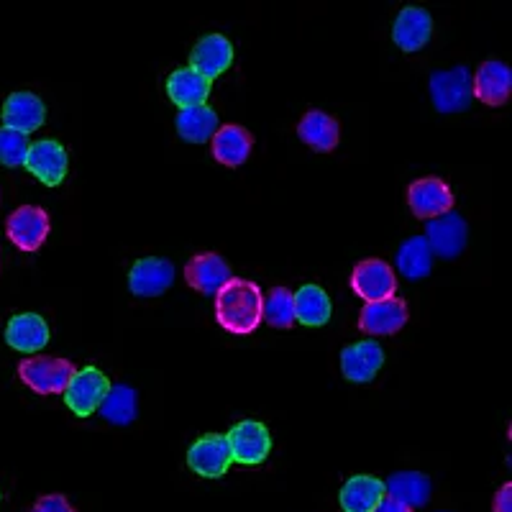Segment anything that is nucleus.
I'll use <instances>...</instances> for the list:
<instances>
[{"label": "nucleus", "instance_id": "f257e3e1", "mask_svg": "<svg viewBox=\"0 0 512 512\" xmlns=\"http://www.w3.org/2000/svg\"><path fill=\"white\" fill-rule=\"evenodd\" d=\"M262 305L264 297L259 285L233 277L216 295V318L228 333L246 336V333H254L262 323Z\"/></svg>", "mask_w": 512, "mask_h": 512}, {"label": "nucleus", "instance_id": "f03ea898", "mask_svg": "<svg viewBox=\"0 0 512 512\" xmlns=\"http://www.w3.org/2000/svg\"><path fill=\"white\" fill-rule=\"evenodd\" d=\"M18 377L36 395H59L67 390L70 379L75 377V367L67 359L54 356H31L18 364Z\"/></svg>", "mask_w": 512, "mask_h": 512}, {"label": "nucleus", "instance_id": "7ed1b4c3", "mask_svg": "<svg viewBox=\"0 0 512 512\" xmlns=\"http://www.w3.org/2000/svg\"><path fill=\"white\" fill-rule=\"evenodd\" d=\"M431 98L438 113H459L472 105V75L466 67L438 70L431 75Z\"/></svg>", "mask_w": 512, "mask_h": 512}, {"label": "nucleus", "instance_id": "20e7f679", "mask_svg": "<svg viewBox=\"0 0 512 512\" xmlns=\"http://www.w3.org/2000/svg\"><path fill=\"white\" fill-rule=\"evenodd\" d=\"M6 233L11 244L16 249L26 251V254L41 249L49 236L47 210L36 208V205H21V208L13 210L11 216H8Z\"/></svg>", "mask_w": 512, "mask_h": 512}, {"label": "nucleus", "instance_id": "39448f33", "mask_svg": "<svg viewBox=\"0 0 512 512\" xmlns=\"http://www.w3.org/2000/svg\"><path fill=\"white\" fill-rule=\"evenodd\" d=\"M351 290L367 303H379V300H390L397 292L395 269L382 259H367L351 274Z\"/></svg>", "mask_w": 512, "mask_h": 512}, {"label": "nucleus", "instance_id": "423d86ee", "mask_svg": "<svg viewBox=\"0 0 512 512\" xmlns=\"http://www.w3.org/2000/svg\"><path fill=\"white\" fill-rule=\"evenodd\" d=\"M108 379H105L103 372L93 367H85L80 372H75V377L70 379L67 390H64V402L70 405L72 413L88 418L95 410L100 408L105 392H108Z\"/></svg>", "mask_w": 512, "mask_h": 512}, {"label": "nucleus", "instance_id": "0eeeda50", "mask_svg": "<svg viewBox=\"0 0 512 512\" xmlns=\"http://www.w3.org/2000/svg\"><path fill=\"white\" fill-rule=\"evenodd\" d=\"M466 236H469V228H466V221L448 210L446 216H438L433 221H428V228H425L423 239L431 246L433 256H441V259H454L464 251Z\"/></svg>", "mask_w": 512, "mask_h": 512}, {"label": "nucleus", "instance_id": "6e6552de", "mask_svg": "<svg viewBox=\"0 0 512 512\" xmlns=\"http://www.w3.org/2000/svg\"><path fill=\"white\" fill-rule=\"evenodd\" d=\"M226 441L231 448V461H239V464H262L272 448L269 431L256 420H244L236 425L226 436Z\"/></svg>", "mask_w": 512, "mask_h": 512}, {"label": "nucleus", "instance_id": "1a4fd4ad", "mask_svg": "<svg viewBox=\"0 0 512 512\" xmlns=\"http://www.w3.org/2000/svg\"><path fill=\"white\" fill-rule=\"evenodd\" d=\"M408 323V305L400 297L367 303L359 315V328L369 336H392Z\"/></svg>", "mask_w": 512, "mask_h": 512}, {"label": "nucleus", "instance_id": "9d476101", "mask_svg": "<svg viewBox=\"0 0 512 512\" xmlns=\"http://www.w3.org/2000/svg\"><path fill=\"white\" fill-rule=\"evenodd\" d=\"M408 203L415 216L433 221L438 216H446L448 210L454 208V195H451L446 182L436 180V177H425V180L410 185Z\"/></svg>", "mask_w": 512, "mask_h": 512}, {"label": "nucleus", "instance_id": "9b49d317", "mask_svg": "<svg viewBox=\"0 0 512 512\" xmlns=\"http://www.w3.org/2000/svg\"><path fill=\"white\" fill-rule=\"evenodd\" d=\"M187 464L200 477H223L231 464V448H228L226 436H205L195 441V446L187 451Z\"/></svg>", "mask_w": 512, "mask_h": 512}, {"label": "nucleus", "instance_id": "f8f14e48", "mask_svg": "<svg viewBox=\"0 0 512 512\" xmlns=\"http://www.w3.org/2000/svg\"><path fill=\"white\" fill-rule=\"evenodd\" d=\"M233 62V47L231 41L221 34H210L195 44L190 54V70H195L198 75H203L205 80H213V77L223 75V72L231 67Z\"/></svg>", "mask_w": 512, "mask_h": 512}, {"label": "nucleus", "instance_id": "ddd939ff", "mask_svg": "<svg viewBox=\"0 0 512 512\" xmlns=\"http://www.w3.org/2000/svg\"><path fill=\"white\" fill-rule=\"evenodd\" d=\"M185 280L203 295H218L233 280V272L218 254H198L185 267Z\"/></svg>", "mask_w": 512, "mask_h": 512}, {"label": "nucleus", "instance_id": "4468645a", "mask_svg": "<svg viewBox=\"0 0 512 512\" xmlns=\"http://www.w3.org/2000/svg\"><path fill=\"white\" fill-rule=\"evenodd\" d=\"M175 282V264L167 259H141L128 274V287L139 297H157Z\"/></svg>", "mask_w": 512, "mask_h": 512}, {"label": "nucleus", "instance_id": "2eb2a0df", "mask_svg": "<svg viewBox=\"0 0 512 512\" xmlns=\"http://www.w3.org/2000/svg\"><path fill=\"white\" fill-rule=\"evenodd\" d=\"M26 167H29L31 175L39 177L44 185L57 187L59 182L64 180V175H67V152H64L62 144H57V141H36L29 149Z\"/></svg>", "mask_w": 512, "mask_h": 512}, {"label": "nucleus", "instance_id": "dca6fc26", "mask_svg": "<svg viewBox=\"0 0 512 512\" xmlns=\"http://www.w3.org/2000/svg\"><path fill=\"white\" fill-rule=\"evenodd\" d=\"M512 93V70L502 62H484L472 77V95L487 105L507 103Z\"/></svg>", "mask_w": 512, "mask_h": 512}, {"label": "nucleus", "instance_id": "f3484780", "mask_svg": "<svg viewBox=\"0 0 512 512\" xmlns=\"http://www.w3.org/2000/svg\"><path fill=\"white\" fill-rule=\"evenodd\" d=\"M431 34V13L415 6L400 11V16L395 21V29H392V39H395V44L402 52H418V49H423L428 44V39H431Z\"/></svg>", "mask_w": 512, "mask_h": 512}, {"label": "nucleus", "instance_id": "a211bd4d", "mask_svg": "<svg viewBox=\"0 0 512 512\" xmlns=\"http://www.w3.org/2000/svg\"><path fill=\"white\" fill-rule=\"evenodd\" d=\"M44 118H47V108L34 93H16L3 105V126L24 136L36 131L44 123Z\"/></svg>", "mask_w": 512, "mask_h": 512}, {"label": "nucleus", "instance_id": "6ab92c4d", "mask_svg": "<svg viewBox=\"0 0 512 512\" xmlns=\"http://www.w3.org/2000/svg\"><path fill=\"white\" fill-rule=\"evenodd\" d=\"M6 341L21 354H34L49 344V326L36 313H21L11 318L6 328Z\"/></svg>", "mask_w": 512, "mask_h": 512}, {"label": "nucleus", "instance_id": "aec40b11", "mask_svg": "<svg viewBox=\"0 0 512 512\" xmlns=\"http://www.w3.org/2000/svg\"><path fill=\"white\" fill-rule=\"evenodd\" d=\"M431 492H433L431 479L420 472H397L387 479V484H384V497L402 502V505L410 507V510L428 505Z\"/></svg>", "mask_w": 512, "mask_h": 512}, {"label": "nucleus", "instance_id": "412c9836", "mask_svg": "<svg viewBox=\"0 0 512 512\" xmlns=\"http://www.w3.org/2000/svg\"><path fill=\"white\" fill-rule=\"evenodd\" d=\"M384 364V351L374 341H361V344L346 346L341 354V369H344L346 379L351 382H369L379 367Z\"/></svg>", "mask_w": 512, "mask_h": 512}, {"label": "nucleus", "instance_id": "4be33fe9", "mask_svg": "<svg viewBox=\"0 0 512 512\" xmlns=\"http://www.w3.org/2000/svg\"><path fill=\"white\" fill-rule=\"evenodd\" d=\"M251 154V136L246 128L241 126H221L213 134V157L226 167H239L249 159Z\"/></svg>", "mask_w": 512, "mask_h": 512}, {"label": "nucleus", "instance_id": "5701e85b", "mask_svg": "<svg viewBox=\"0 0 512 512\" xmlns=\"http://www.w3.org/2000/svg\"><path fill=\"white\" fill-rule=\"evenodd\" d=\"M177 131L190 144H205L218 131V116L208 105H192L177 113Z\"/></svg>", "mask_w": 512, "mask_h": 512}, {"label": "nucleus", "instance_id": "b1692460", "mask_svg": "<svg viewBox=\"0 0 512 512\" xmlns=\"http://www.w3.org/2000/svg\"><path fill=\"white\" fill-rule=\"evenodd\" d=\"M384 500V482L374 477H354L341 489L344 512H374Z\"/></svg>", "mask_w": 512, "mask_h": 512}, {"label": "nucleus", "instance_id": "393cba45", "mask_svg": "<svg viewBox=\"0 0 512 512\" xmlns=\"http://www.w3.org/2000/svg\"><path fill=\"white\" fill-rule=\"evenodd\" d=\"M297 134H300L305 144L318 149V152H331V149H336L341 128H338V121H333L328 113L310 111L305 113V118L297 126Z\"/></svg>", "mask_w": 512, "mask_h": 512}, {"label": "nucleus", "instance_id": "a878e982", "mask_svg": "<svg viewBox=\"0 0 512 512\" xmlns=\"http://www.w3.org/2000/svg\"><path fill=\"white\" fill-rule=\"evenodd\" d=\"M100 415L113 425H128L136 420L139 413V395L128 384H113L100 402Z\"/></svg>", "mask_w": 512, "mask_h": 512}, {"label": "nucleus", "instance_id": "bb28decb", "mask_svg": "<svg viewBox=\"0 0 512 512\" xmlns=\"http://www.w3.org/2000/svg\"><path fill=\"white\" fill-rule=\"evenodd\" d=\"M169 98L175 100L180 108H192V105H205L210 95V82L195 70H177L167 80Z\"/></svg>", "mask_w": 512, "mask_h": 512}, {"label": "nucleus", "instance_id": "cd10ccee", "mask_svg": "<svg viewBox=\"0 0 512 512\" xmlns=\"http://www.w3.org/2000/svg\"><path fill=\"white\" fill-rule=\"evenodd\" d=\"M397 269L408 280H423L433 269V251L423 236H413L397 251Z\"/></svg>", "mask_w": 512, "mask_h": 512}, {"label": "nucleus", "instance_id": "c85d7f7f", "mask_svg": "<svg viewBox=\"0 0 512 512\" xmlns=\"http://www.w3.org/2000/svg\"><path fill=\"white\" fill-rule=\"evenodd\" d=\"M331 318V300L320 287L305 285L295 295V320L305 326H326Z\"/></svg>", "mask_w": 512, "mask_h": 512}, {"label": "nucleus", "instance_id": "c756f323", "mask_svg": "<svg viewBox=\"0 0 512 512\" xmlns=\"http://www.w3.org/2000/svg\"><path fill=\"white\" fill-rule=\"evenodd\" d=\"M262 320L272 328H290L295 323V295L287 287H274L269 297H264Z\"/></svg>", "mask_w": 512, "mask_h": 512}, {"label": "nucleus", "instance_id": "7c9ffc66", "mask_svg": "<svg viewBox=\"0 0 512 512\" xmlns=\"http://www.w3.org/2000/svg\"><path fill=\"white\" fill-rule=\"evenodd\" d=\"M29 139L11 128H0V164L6 167H26V159H29Z\"/></svg>", "mask_w": 512, "mask_h": 512}, {"label": "nucleus", "instance_id": "2f4dec72", "mask_svg": "<svg viewBox=\"0 0 512 512\" xmlns=\"http://www.w3.org/2000/svg\"><path fill=\"white\" fill-rule=\"evenodd\" d=\"M31 512H75V507L67 502V497L47 495V497H41V500L31 507Z\"/></svg>", "mask_w": 512, "mask_h": 512}, {"label": "nucleus", "instance_id": "473e14b6", "mask_svg": "<svg viewBox=\"0 0 512 512\" xmlns=\"http://www.w3.org/2000/svg\"><path fill=\"white\" fill-rule=\"evenodd\" d=\"M495 512H512V484H505L502 489H497Z\"/></svg>", "mask_w": 512, "mask_h": 512}, {"label": "nucleus", "instance_id": "72a5a7b5", "mask_svg": "<svg viewBox=\"0 0 512 512\" xmlns=\"http://www.w3.org/2000/svg\"><path fill=\"white\" fill-rule=\"evenodd\" d=\"M374 512H413V510L402 505V502H395V500H390V497H384V500L379 502L377 510H374Z\"/></svg>", "mask_w": 512, "mask_h": 512}]
</instances>
